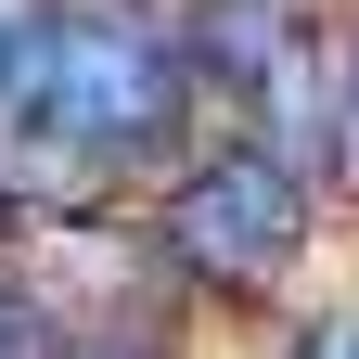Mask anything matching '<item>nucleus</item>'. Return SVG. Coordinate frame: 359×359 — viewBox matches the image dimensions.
Here are the masks:
<instances>
[{"mask_svg": "<svg viewBox=\"0 0 359 359\" xmlns=\"http://www.w3.org/2000/svg\"><path fill=\"white\" fill-rule=\"evenodd\" d=\"M308 359H359V321H321V334H308Z\"/></svg>", "mask_w": 359, "mask_h": 359, "instance_id": "obj_5", "label": "nucleus"}, {"mask_svg": "<svg viewBox=\"0 0 359 359\" xmlns=\"http://www.w3.org/2000/svg\"><path fill=\"white\" fill-rule=\"evenodd\" d=\"M13 103L77 116L90 142H116V167L142 180V167H167L193 142V52H180V26L128 13V0H77L52 39H26Z\"/></svg>", "mask_w": 359, "mask_h": 359, "instance_id": "obj_1", "label": "nucleus"}, {"mask_svg": "<svg viewBox=\"0 0 359 359\" xmlns=\"http://www.w3.org/2000/svg\"><path fill=\"white\" fill-rule=\"evenodd\" d=\"M13 77H26V26H0V103H13Z\"/></svg>", "mask_w": 359, "mask_h": 359, "instance_id": "obj_6", "label": "nucleus"}, {"mask_svg": "<svg viewBox=\"0 0 359 359\" xmlns=\"http://www.w3.org/2000/svg\"><path fill=\"white\" fill-rule=\"evenodd\" d=\"M13 218H26V205H13V180H0V231H13Z\"/></svg>", "mask_w": 359, "mask_h": 359, "instance_id": "obj_7", "label": "nucleus"}, {"mask_svg": "<svg viewBox=\"0 0 359 359\" xmlns=\"http://www.w3.org/2000/svg\"><path fill=\"white\" fill-rule=\"evenodd\" d=\"M154 244H167V269H193V283H218V295L283 283L295 244H308V180H295V154L257 142V128L218 142V154H193V167L167 180Z\"/></svg>", "mask_w": 359, "mask_h": 359, "instance_id": "obj_2", "label": "nucleus"}, {"mask_svg": "<svg viewBox=\"0 0 359 359\" xmlns=\"http://www.w3.org/2000/svg\"><path fill=\"white\" fill-rule=\"evenodd\" d=\"M39 359H167L154 334H77V346H39Z\"/></svg>", "mask_w": 359, "mask_h": 359, "instance_id": "obj_4", "label": "nucleus"}, {"mask_svg": "<svg viewBox=\"0 0 359 359\" xmlns=\"http://www.w3.org/2000/svg\"><path fill=\"white\" fill-rule=\"evenodd\" d=\"M39 346H52V334H39V295L0 269V359H39Z\"/></svg>", "mask_w": 359, "mask_h": 359, "instance_id": "obj_3", "label": "nucleus"}]
</instances>
